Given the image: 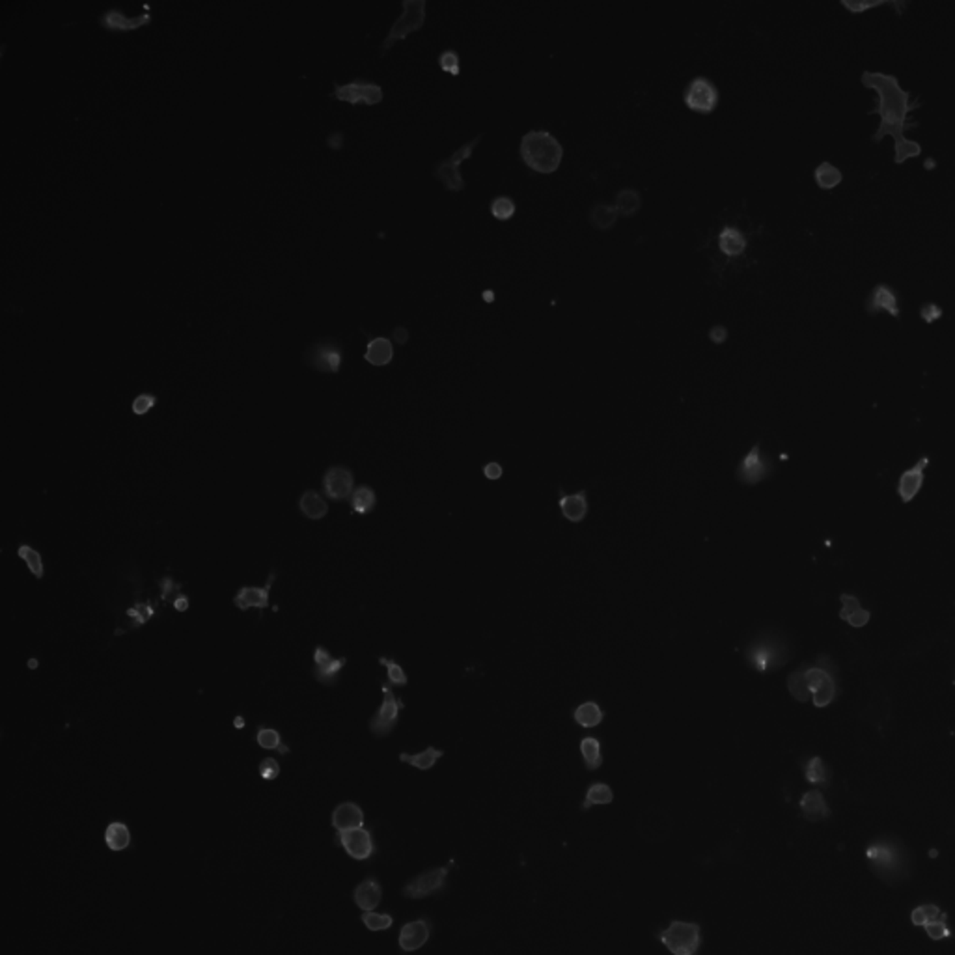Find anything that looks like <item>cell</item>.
Instances as JSON below:
<instances>
[{
  "mask_svg": "<svg viewBox=\"0 0 955 955\" xmlns=\"http://www.w3.org/2000/svg\"><path fill=\"white\" fill-rule=\"evenodd\" d=\"M812 702L818 709L827 707L840 695L838 666L828 655H818L813 665H803Z\"/></svg>",
  "mask_w": 955,
  "mask_h": 955,
  "instance_id": "obj_5",
  "label": "cell"
},
{
  "mask_svg": "<svg viewBox=\"0 0 955 955\" xmlns=\"http://www.w3.org/2000/svg\"><path fill=\"white\" fill-rule=\"evenodd\" d=\"M773 461L761 453V446L754 444L750 452L743 458V461L739 463L735 478L744 485H756V483L767 480L773 474Z\"/></svg>",
  "mask_w": 955,
  "mask_h": 955,
  "instance_id": "obj_12",
  "label": "cell"
},
{
  "mask_svg": "<svg viewBox=\"0 0 955 955\" xmlns=\"http://www.w3.org/2000/svg\"><path fill=\"white\" fill-rule=\"evenodd\" d=\"M349 502H351V510H353V512L359 513V515H366V513L371 512V510L375 507L377 497H375L374 489H369V487H366V485H362V487H359V489H355V491H353V495H351V498H349Z\"/></svg>",
  "mask_w": 955,
  "mask_h": 955,
  "instance_id": "obj_37",
  "label": "cell"
},
{
  "mask_svg": "<svg viewBox=\"0 0 955 955\" xmlns=\"http://www.w3.org/2000/svg\"><path fill=\"white\" fill-rule=\"evenodd\" d=\"M573 719L582 728H596V726L603 722L605 713H603V709L596 702H584V704H581L573 711Z\"/></svg>",
  "mask_w": 955,
  "mask_h": 955,
  "instance_id": "obj_35",
  "label": "cell"
},
{
  "mask_svg": "<svg viewBox=\"0 0 955 955\" xmlns=\"http://www.w3.org/2000/svg\"><path fill=\"white\" fill-rule=\"evenodd\" d=\"M788 690H789V695L797 700V702H808V700L812 698V695H810V689H808L806 675H804V666H798V668L795 670L793 674H789Z\"/></svg>",
  "mask_w": 955,
  "mask_h": 955,
  "instance_id": "obj_40",
  "label": "cell"
},
{
  "mask_svg": "<svg viewBox=\"0 0 955 955\" xmlns=\"http://www.w3.org/2000/svg\"><path fill=\"white\" fill-rule=\"evenodd\" d=\"M640 194L633 189H626V191L618 192V198H616V211L621 213V215H633L640 209Z\"/></svg>",
  "mask_w": 955,
  "mask_h": 955,
  "instance_id": "obj_43",
  "label": "cell"
},
{
  "mask_svg": "<svg viewBox=\"0 0 955 955\" xmlns=\"http://www.w3.org/2000/svg\"><path fill=\"white\" fill-rule=\"evenodd\" d=\"M383 704L377 709V713L369 719V732L377 737H386L392 734V729L398 726L399 713L405 707L401 700L396 698L389 685H383Z\"/></svg>",
  "mask_w": 955,
  "mask_h": 955,
  "instance_id": "obj_11",
  "label": "cell"
},
{
  "mask_svg": "<svg viewBox=\"0 0 955 955\" xmlns=\"http://www.w3.org/2000/svg\"><path fill=\"white\" fill-rule=\"evenodd\" d=\"M276 575L275 571L271 573L269 576V581L263 588H256V586H243L241 590L237 591L236 597H233V605L239 608V611H248L252 606H256V608H267L269 606V593H271V586L273 582H275Z\"/></svg>",
  "mask_w": 955,
  "mask_h": 955,
  "instance_id": "obj_22",
  "label": "cell"
},
{
  "mask_svg": "<svg viewBox=\"0 0 955 955\" xmlns=\"http://www.w3.org/2000/svg\"><path fill=\"white\" fill-rule=\"evenodd\" d=\"M480 140H482V134H478L474 140H470V142H467L465 146H461L459 149H455V153H453L452 157L446 159V161H440V163L435 167V170H433L435 178L443 183L444 187L448 189V191L459 192V191H463V189H465V181H463V178H461V172H459V168H461V163H463L465 159H468L470 155H473L474 148H476Z\"/></svg>",
  "mask_w": 955,
  "mask_h": 955,
  "instance_id": "obj_8",
  "label": "cell"
},
{
  "mask_svg": "<svg viewBox=\"0 0 955 955\" xmlns=\"http://www.w3.org/2000/svg\"><path fill=\"white\" fill-rule=\"evenodd\" d=\"M379 663L386 668V675H389L390 685H396V687H405V685L409 683L407 680V674H405V670L396 663L394 659H386V657H379Z\"/></svg>",
  "mask_w": 955,
  "mask_h": 955,
  "instance_id": "obj_48",
  "label": "cell"
},
{
  "mask_svg": "<svg viewBox=\"0 0 955 955\" xmlns=\"http://www.w3.org/2000/svg\"><path fill=\"white\" fill-rule=\"evenodd\" d=\"M394 357V347H392V342L389 338H383V336H377V338H369L368 347H366L364 359L368 360L369 364L374 366H384L389 364L390 360Z\"/></svg>",
  "mask_w": 955,
  "mask_h": 955,
  "instance_id": "obj_29",
  "label": "cell"
},
{
  "mask_svg": "<svg viewBox=\"0 0 955 955\" xmlns=\"http://www.w3.org/2000/svg\"><path fill=\"white\" fill-rule=\"evenodd\" d=\"M942 909L935 903H922L911 911V924L914 927H926L931 922L939 920L942 916Z\"/></svg>",
  "mask_w": 955,
  "mask_h": 955,
  "instance_id": "obj_39",
  "label": "cell"
},
{
  "mask_svg": "<svg viewBox=\"0 0 955 955\" xmlns=\"http://www.w3.org/2000/svg\"><path fill=\"white\" fill-rule=\"evenodd\" d=\"M924 929H926V935L929 936L931 941L935 942L950 939V936L954 935V931H951L950 926H948V914H946V912H942V916L939 920L931 922L929 926H926Z\"/></svg>",
  "mask_w": 955,
  "mask_h": 955,
  "instance_id": "obj_47",
  "label": "cell"
},
{
  "mask_svg": "<svg viewBox=\"0 0 955 955\" xmlns=\"http://www.w3.org/2000/svg\"><path fill=\"white\" fill-rule=\"evenodd\" d=\"M431 935V922L428 918L409 922L399 931V948L403 951L420 950Z\"/></svg>",
  "mask_w": 955,
  "mask_h": 955,
  "instance_id": "obj_20",
  "label": "cell"
},
{
  "mask_svg": "<svg viewBox=\"0 0 955 955\" xmlns=\"http://www.w3.org/2000/svg\"><path fill=\"white\" fill-rule=\"evenodd\" d=\"M233 726H236V728H245V719H243V717H237Z\"/></svg>",
  "mask_w": 955,
  "mask_h": 955,
  "instance_id": "obj_61",
  "label": "cell"
},
{
  "mask_svg": "<svg viewBox=\"0 0 955 955\" xmlns=\"http://www.w3.org/2000/svg\"><path fill=\"white\" fill-rule=\"evenodd\" d=\"M929 467V458L922 455L911 468H907L905 473H901L897 478V497L903 504H909L914 500V497L922 491L924 480H926V470Z\"/></svg>",
  "mask_w": 955,
  "mask_h": 955,
  "instance_id": "obj_16",
  "label": "cell"
},
{
  "mask_svg": "<svg viewBox=\"0 0 955 955\" xmlns=\"http://www.w3.org/2000/svg\"><path fill=\"white\" fill-rule=\"evenodd\" d=\"M816 181L821 189H833L842 181V172L834 164L821 163L816 168Z\"/></svg>",
  "mask_w": 955,
  "mask_h": 955,
  "instance_id": "obj_45",
  "label": "cell"
},
{
  "mask_svg": "<svg viewBox=\"0 0 955 955\" xmlns=\"http://www.w3.org/2000/svg\"><path fill=\"white\" fill-rule=\"evenodd\" d=\"M612 801H614V791H612L611 786L603 782H596L588 788L582 808L588 810V808L596 806V804H611Z\"/></svg>",
  "mask_w": 955,
  "mask_h": 955,
  "instance_id": "obj_38",
  "label": "cell"
},
{
  "mask_svg": "<svg viewBox=\"0 0 955 955\" xmlns=\"http://www.w3.org/2000/svg\"><path fill=\"white\" fill-rule=\"evenodd\" d=\"M153 612L155 611H153V606L149 605V603H137L134 606L127 608V616L129 618H133V626L131 627L137 629V627L144 626V623L152 618Z\"/></svg>",
  "mask_w": 955,
  "mask_h": 955,
  "instance_id": "obj_50",
  "label": "cell"
},
{
  "mask_svg": "<svg viewBox=\"0 0 955 955\" xmlns=\"http://www.w3.org/2000/svg\"><path fill=\"white\" fill-rule=\"evenodd\" d=\"M149 21H152V15L149 14H140L134 15V17H127V15L123 14L122 10H118V8H112V10L99 15V25L103 26L105 30H110V32H131V30H137L140 28V26L148 25Z\"/></svg>",
  "mask_w": 955,
  "mask_h": 955,
  "instance_id": "obj_19",
  "label": "cell"
},
{
  "mask_svg": "<svg viewBox=\"0 0 955 955\" xmlns=\"http://www.w3.org/2000/svg\"><path fill=\"white\" fill-rule=\"evenodd\" d=\"M345 657H340V659H334V657L330 655L329 650H325L323 645H317L314 651V675L315 680L320 681L323 685H334L338 681V675L344 670L345 666Z\"/></svg>",
  "mask_w": 955,
  "mask_h": 955,
  "instance_id": "obj_18",
  "label": "cell"
},
{
  "mask_svg": "<svg viewBox=\"0 0 955 955\" xmlns=\"http://www.w3.org/2000/svg\"><path fill=\"white\" fill-rule=\"evenodd\" d=\"M862 717L866 720H870L873 726H882V724L888 720V717H890V700L879 692V695H875L872 700H870V704H867V707L864 709Z\"/></svg>",
  "mask_w": 955,
  "mask_h": 955,
  "instance_id": "obj_33",
  "label": "cell"
},
{
  "mask_svg": "<svg viewBox=\"0 0 955 955\" xmlns=\"http://www.w3.org/2000/svg\"><path fill=\"white\" fill-rule=\"evenodd\" d=\"M355 491V478L349 468L345 467H330L327 468L323 476V492L329 500H345L351 498Z\"/></svg>",
  "mask_w": 955,
  "mask_h": 955,
  "instance_id": "obj_15",
  "label": "cell"
},
{
  "mask_svg": "<svg viewBox=\"0 0 955 955\" xmlns=\"http://www.w3.org/2000/svg\"><path fill=\"white\" fill-rule=\"evenodd\" d=\"M491 213L492 217L498 218V221H507V218H512L513 213H515V204H513L512 198L498 196L492 200Z\"/></svg>",
  "mask_w": 955,
  "mask_h": 955,
  "instance_id": "obj_49",
  "label": "cell"
},
{
  "mask_svg": "<svg viewBox=\"0 0 955 955\" xmlns=\"http://www.w3.org/2000/svg\"><path fill=\"white\" fill-rule=\"evenodd\" d=\"M840 601H842V611H840V620H843L845 623H849L851 627H860L867 626V621L872 618L870 611L864 608L860 605V601H858L857 596H851V593H842L840 596Z\"/></svg>",
  "mask_w": 955,
  "mask_h": 955,
  "instance_id": "obj_26",
  "label": "cell"
},
{
  "mask_svg": "<svg viewBox=\"0 0 955 955\" xmlns=\"http://www.w3.org/2000/svg\"><path fill=\"white\" fill-rule=\"evenodd\" d=\"M342 345L332 338H323L310 344L305 351L306 364L321 374H338L342 366Z\"/></svg>",
  "mask_w": 955,
  "mask_h": 955,
  "instance_id": "obj_7",
  "label": "cell"
},
{
  "mask_svg": "<svg viewBox=\"0 0 955 955\" xmlns=\"http://www.w3.org/2000/svg\"><path fill=\"white\" fill-rule=\"evenodd\" d=\"M879 4H885V2H882V0H879V2H847V0H845V2H843V6H845L847 10H851V11L870 10V8H875V6H879Z\"/></svg>",
  "mask_w": 955,
  "mask_h": 955,
  "instance_id": "obj_57",
  "label": "cell"
},
{
  "mask_svg": "<svg viewBox=\"0 0 955 955\" xmlns=\"http://www.w3.org/2000/svg\"><path fill=\"white\" fill-rule=\"evenodd\" d=\"M864 857H866L870 872L885 885L896 887L912 875V866H914L912 853L897 836H890V834L877 836L866 845Z\"/></svg>",
  "mask_w": 955,
  "mask_h": 955,
  "instance_id": "obj_2",
  "label": "cell"
},
{
  "mask_svg": "<svg viewBox=\"0 0 955 955\" xmlns=\"http://www.w3.org/2000/svg\"><path fill=\"white\" fill-rule=\"evenodd\" d=\"M683 101L695 112H713L717 109V103H719V90L709 79L696 77L695 80H690L687 90H685Z\"/></svg>",
  "mask_w": 955,
  "mask_h": 955,
  "instance_id": "obj_13",
  "label": "cell"
},
{
  "mask_svg": "<svg viewBox=\"0 0 955 955\" xmlns=\"http://www.w3.org/2000/svg\"><path fill=\"white\" fill-rule=\"evenodd\" d=\"M450 867H435L411 879L403 888V896L409 899H423L444 887Z\"/></svg>",
  "mask_w": 955,
  "mask_h": 955,
  "instance_id": "obj_14",
  "label": "cell"
},
{
  "mask_svg": "<svg viewBox=\"0 0 955 955\" xmlns=\"http://www.w3.org/2000/svg\"><path fill=\"white\" fill-rule=\"evenodd\" d=\"M862 84L873 88L879 95V103L870 114H881V125L877 129L873 140H881L882 137H894L896 140V163L901 164L905 159L920 155V144L909 142L903 137L907 127V114L916 109L918 105H911V92L899 88L896 77L885 73L862 75Z\"/></svg>",
  "mask_w": 955,
  "mask_h": 955,
  "instance_id": "obj_1",
  "label": "cell"
},
{
  "mask_svg": "<svg viewBox=\"0 0 955 955\" xmlns=\"http://www.w3.org/2000/svg\"><path fill=\"white\" fill-rule=\"evenodd\" d=\"M338 840H340V845L344 847L345 853H347L349 857L357 858V860H366V858L371 857L375 851L374 838H371V834H369L364 827L340 833L338 834Z\"/></svg>",
  "mask_w": 955,
  "mask_h": 955,
  "instance_id": "obj_17",
  "label": "cell"
},
{
  "mask_svg": "<svg viewBox=\"0 0 955 955\" xmlns=\"http://www.w3.org/2000/svg\"><path fill=\"white\" fill-rule=\"evenodd\" d=\"M616 218H618V211H616V207L611 206H601L597 204L590 213V221L591 224L599 230H608V228L614 226Z\"/></svg>",
  "mask_w": 955,
  "mask_h": 955,
  "instance_id": "obj_44",
  "label": "cell"
},
{
  "mask_svg": "<svg viewBox=\"0 0 955 955\" xmlns=\"http://www.w3.org/2000/svg\"><path fill=\"white\" fill-rule=\"evenodd\" d=\"M159 588H161V599L163 601H172L174 603L176 597L181 596V591H179L181 590V584L174 581L172 576H164V579H161V581H159Z\"/></svg>",
  "mask_w": 955,
  "mask_h": 955,
  "instance_id": "obj_51",
  "label": "cell"
},
{
  "mask_svg": "<svg viewBox=\"0 0 955 955\" xmlns=\"http://www.w3.org/2000/svg\"><path fill=\"white\" fill-rule=\"evenodd\" d=\"M332 97L349 105H377L383 101V88L366 79H353L347 84H334Z\"/></svg>",
  "mask_w": 955,
  "mask_h": 955,
  "instance_id": "obj_10",
  "label": "cell"
},
{
  "mask_svg": "<svg viewBox=\"0 0 955 955\" xmlns=\"http://www.w3.org/2000/svg\"><path fill=\"white\" fill-rule=\"evenodd\" d=\"M381 896H383V890H381V885L375 879H366L353 892V899H355L357 907L364 912L375 911V907L381 903Z\"/></svg>",
  "mask_w": 955,
  "mask_h": 955,
  "instance_id": "obj_28",
  "label": "cell"
},
{
  "mask_svg": "<svg viewBox=\"0 0 955 955\" xmlns=\"http://www.w3.org/2000/svg\"><path fill=\"white\" fill-rule=\"evenodd\" d=\"M155 403H157V398H155L153 394H149V392H144V394H138L137 398L133 399V405H131V409H133L134 414L142 416V414L149 413V411L155 407Z\"/></svg>",
  "mask_w": 955,
  "mask_h": 955,
  "instance_id": "obj_52",
  "label": "cell"
},
{
  "mask_svg": "<svg viewBox=\"0 0 955 955\" xmlns=\"http://www.w3.org/2000/svg\"><path fill=\"white\" fill-rule=\"evenodd\" d=\"M660 942L672 955H695L702 944V931L695 922L674 920L660 933Z\"/></svg>",
  "mask_w": 955,
  "mask_h": 955,
  "instance_id": "obj_6",
  "label": "cell"
},
{
  "mask_svg": "<svg viewBox=\"0 0 955 955\" xmlns=\"http://www.w3.org/2000/svg\"><path fill=\"white\" fill-rule=\"evenodd\" d=\"M362 825H364V812H362V808L359 804L342 803L334 808V812H332V827L338 833L362 828Z\"/></svg>",
  "mask_w": 955,
  "mask_h": 955,
  "instance_id": "obj_23",
  "label": "cell"
},
{
  "mask_svg": "<svg viewBox=\"0 0 955 955\" xmlns=\"http://www.w3.org/2000/svg\"><path fill=\"white\" fill-rule=\"evenodd\" d=\"M407 338H409V332H407V329H405V327H396V329H394V340L398 342V344H405V342H407Z\"/></svg>",
  "mask_w": 955,
  "mask_h": 955,
  "instance_id": "obj_60",
  "label": "cell"
},
{
  "mask_svg": "<svg viewBox=\"0 0 955 955\" xmlns=\"http://www.w3.org/2000/svg\"><path fill=\"white\" fill-rule=\"evenodd\" d=\"M438 64L450 75H459V55L455 51H444L438 58Z\"/></svg>",
  "mask_w": 955,
  "mask_h": 955,
  "instance_id": "obj_53",
  "label": "cell"
},
{
  "mask_svg": "<svg viewBox=\"0 0 955 955\" xmlns=\"http://www.w3.org/2000/svg\"><path fill=\"white\" fill-rule=\"evenodd\" d=\"M174 608L178 612H185L189 608V597L187 596H178L174 599Z\"/></svg>",
  "mask_w": 955,
  "mask_h": 955,
  "instance_id": "obj_59",
  "label": "cell"
},
{
  "mask_svg": "<svg viewBox=\"0 0 955 955\" xmlns=\"http://www.w3.org/2000/svg\"><path fill=\"white\" fill-rule=\"evenodd\" d=\"M803 773H804V780L808 783H812V786H818L821 789H828L830 788V783H833V769L828 767L823 758L819 756H812V758H808L806 761L803 764Z\"/></svg>",
  "mask_w": 955,
  "mask_h": 955,
  "instance_id": "obj_27",
  "label": "cell"
},
{
  "mask_svg": "<svg viewBox=\"0 0 955 955\" xmlns=\"http://www.w3.org/2000/svg\"><path fill=\"white\" fill-rule=\"evenodd\" d=\"M719 246L726 256H741L746 248V237L737 228H724L719 233Z\"/></svg>",
  "mask_w": 955,
  "mask_h": 955,
  "instance_id": "obj_31",
  "label": "cell"
},
{
  "mask_svg": "<svg viewBox=\"0 0 955 955\" xmlns=\"http://www.w3.org/2000/svg\"><path fill=\"white\" fill-rule=\"evenodd\" d=\"M502 473H504L502 465L497 463V461H491V463H487L483 467V474H485V478H489V480H498V478H502Z\"/></svg>",
  "mask_w": 955,
  "mask_h": 955,
  "instance_id": "obj_55",
  "label": "cell"
},
{
  "mask_svg": "<svg viewBox=\"0 0 955 955\" xmlns=\"http://www.w3.org/2000/svg\"><path fill=\"white\" fill-rule=\"evenodd\" d=\"M561 515L571 522H581L588 515V492L582 491L575 495H566L560 489V500H558Z\"/></svg>",
  "mask_w": 955,
  "mask_h": 955,
  "instance_id": "obj_24",
  "label": "cell"
},
{
  "mask_svg": "<svg viewBox=\"0 0 955 955\" xmlns=\"http://www.w3.org/2000/svg\"><path fill=\"white\" fill-rule=\"evenodd\" d=\"M403 14L399 15L390 28L386 40L383 41V51H389L392 43L403 40L411 32H416L426 19V2L423 0H403Z\"/></svg>",
  "mask_w": 955,
  "mask_h": 955,
  "instance_id": "obj_9",
  "label": "cell"
},
{
  "mask_svg": "<svg viewBox=\"0 0 955 955\" xmlns=\"http://www.w3.org/2000/svg\"><path fill=\"white\" fill-rule=\"evenodd\" d=\"M866 308L870 314H877V312L887 310L888 314L894 315V317H899L897 293L892 290L890 286H887V284H879V286L872 291V295L867 299Z\"/></svg>",
  "mask_w": 955,
  "mask_h": 955,
  "instance_id": "obj_25",
  "label": "cell"
},
{
  "mask_svg": "<svg viewBox=\"0 0 955 955\" xmlns=\"http://www.w3.org/2000/svg\"><path fill=\"white\" fill-rule=\"evenodd\" d=\"M581 754L584 759L588 771H597L603 765V754H601V743L596 737H584L581 741Z\"/></svg>",
  "mask_w": 955,
  "mask_h": 955,
  "instance_id": "obj_36",
  "label": "cell"
},
{
  "mask_svg": "<svg viewBox=\"0 0 955 955\" xmlns=\"http://www.w3.org/2000/svg\"><path fill=\"white\" fill-rule=\"evenodd\" d=\"M17 556L25 561L26 567H28L30 573H32L36 579H43L45 566H43V560H41L40 552L36 551V549H32L30 545H21L19 549H17Z\"/></svg>",
  "mask_w": 955,
  "mask_h": 955,
  "instance_id": "obj_42",
  "label": "cell"
},
{
  "mask_svg": "<svg viewBox=\"0 0 955 955\" xmlns=\"http://www.w3.org/2000/svg\"><path fill=\"white\" fill-rule=\"evenodd\" d=\"M791 655L793 653L788 638L780 635V633H774V630H765V633L756 636L746 645V651H744V657L749 660V665L759 674L776 672V670L788 665Z\"/></svg>",
  "mask_w": 955,
  "mask_h": 955,
  "instance_id": "obj_3",
  "label": "cell"
},
{
  "mask_svg": "<svg viewBox=\"0 0 955 955\" xmlns=\"http://www.w3.org/2000/svg\"><path fill=\"white\" fill-rule=\"evenodd\" d=\"M726 336H728V330H726V327H720V325L713 327V329H711V332H709V338L714 342V344H722V342L726 340Z\"/></svg>",
  "mask_w": 955,
  "mask_h": 955,
  "instance_id": "obj_58",
  "label": "cell"
},
{
  "mask_svg": "<svg viewBox=\"0 0 955 955\" xmlns=\"http://www.w3.org/2000/svg\"><path fill=\"white\" fill-rule=\"evenodd\" d=\"M798 808H801L803 818L810 823L827 821L833 816V810L828 806L827 798H825L821 789H810V791L804 793L803 797H801Z\"/></svg>",
  "mask_w": 955,
  "mask_h": 955,
  "instance_id": "obj_21",
  "label": "cell"
},
{
  "mask_svg": "<svg viewBox=\"0 0 955 955\" xmlns=\"http://www.w3.org/2000/svg\"><path fill=\"white\" fill-rule=\"evenodd\" d=\"M256 741L260 744L261 749L265 750H278L280 754H290V749H287L286 744L282 743L280 734L273 728H265V726H260L258 728L256 734Z\"/></svg>",
  "mask_w": 955,
  "mask_h": 955,
  "instance_id": "obj_41",
  "label": "cell"
},
{
  "mask_svg": "<svg viewBox=\"0 0 955 955\" xmlns=\"http://www.w3.org/2000/svg\"><path fill=\"white\" fill-rule=\"evenodd\" d=\"M299 510L306 519L320 521L329 513V504L323 500L317 491H305L299 500Z\"/></svg>",
  "mask_w": 955,
  "mask_h": 955,
  "instance_id": "obj_30",
  "label": "cell"
},
{
  "mask_svg": "<svg viewBox=\"0 0 955 955\" xmlns=\"http://www.w3.org/2000/svg\"><path fill=\"white\" fill-rule=\"evenodd\" d=\"M560 142L547 131H530L521 140V157L528 168L539 174L554 172L561 163Z\"/></svg>",
  "mask_w": 955,
  "mask_h": 955,
  "instance_id": "obj_4",
  "label": "cell"
},
{
  "mask_svg": "<svg viewBox=\"0 0 955 955\" xmlns=\"http://www.w3.org/2000/svg\"><path fill=\"white\" fill-rule=\"evenodd\" d=\"M941 315H942V310L936 305L922 306V320H926L927 323H931V321L936 320V317H941Z\"/></svg>",
  "mask_w": 955,
  "mask_h": 955,
  "instance_id": "obj_56",
  "label": "cell"
},
{
  "mask_svg": "<svg viewBox=\"0 0 955 955\" xmlns=\"http://www.w3.org/2000/svg\"><path fill=\"white\" fill-rule=\"evenodd\" d=\"M360 922H362V924H364V926L368 927L369 931H384V929H389V927H392V924H394V918H392L390 914H381V912L368 911V912H362V916H360Z\"/></svg>",
  "mask_w": 955,
  "mask_h": 955,
  "instance_id": "obj_46",
  "label": "cell"
},
{
  "mask_svg": "<svg viewBox=\"0 0 955 955\" xmlns=\"http://www.w3.org/2000/svg\"><path fill=\"white\" fill-rule=\"evenodd\" d=\"M105 842H107L110 851H123L131 843V830H129L125 823L112 821L105 830Z\"/></svg>",
  "mask_w": 955,
  "mask_h": 955,
  "instance_id": "obj_34",
  "label": "cell"
},
{
  "mask_svg": "<svg viewBox=\"0 0 955 955\" xmlns=\"http://www.w3.org/2000/svg\"><path fill=\"white\" fill-rule=\"evenodd\" d=\"M443 756H444L443 750L435 749V746H428V749L423 750V752H418V754L401 752V754H399V761L413 765V767L420 769V771H429V769H433V765L437 764L438 759L443 758Z\"/></svg>",
  "mask_w": 955,
  "mask_h": 955,
  "instance_id": "obj_32",
  "label": "cell"
},
{
  "mask_svg": "<svg viewBox=\"0 0 955 955\" xmlns=\"http://www.w3.org/2000/svg\"><path fill=\"white\" fill-rule=\"evenodd\" d=\"M258 769H260V776L263 778V780H276L278 774H280V765H278V761L273 758L261 759V764Z\"/></svg>",
  "mask_w": 955,
  "mask_h": 955,
  "instance_id": "obj_54",
  "label": "cell"
}]
</instances>
